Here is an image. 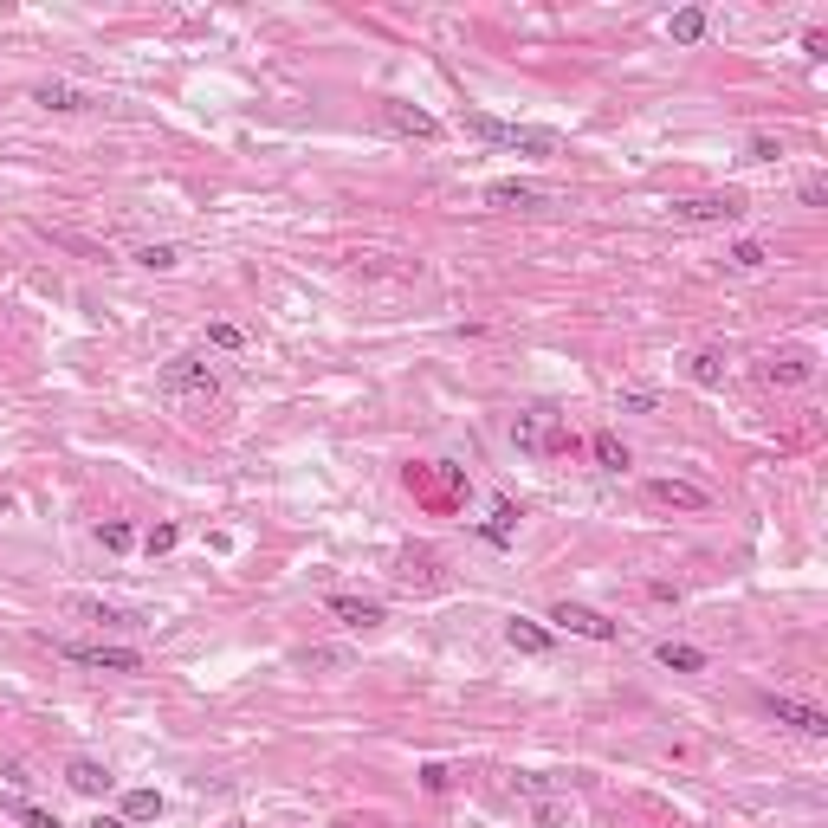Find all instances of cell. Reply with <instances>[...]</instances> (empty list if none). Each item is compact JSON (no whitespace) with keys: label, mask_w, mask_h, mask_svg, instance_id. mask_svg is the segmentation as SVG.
Returning <instances> with one entry per match:
<instances>
[{"label":"cell","mask_w":828,"mask_h":828,"mask_svg":"<svg viewBox=\"0 0 828 828\" xmlns=\"http://www.w3.org/2000/svg\"><path fill=\"white\" fill-rule=\"evenodd\" d=\"M466 136L492 149H512V156H557V130H537V123H499V117H466Z\"/></svg>","instance_id":"1"},{"label":"cell","mask_w":828,"mask_h":828,"mask_svg":"<svg viewBox=\"0 0 828 828\" xmlns=\"http://www.w3.org/2000/svg\"><path fill=\"white\" fill-rule=\"evenodd\" d=\"M751 207H744L738 188H712V195H686L673 201V220H686V227H731V220H744Z\"/></svg>","instance_id":"2"},{"label":"cell","mask_w":828,"mask_h":828,"mask_svg":"<svg viewBox=\"0 0 828 828\" xmlns=\"http://www.w3.org/2000/svg\"><path fill=\"white\" fill-rule=\"evenodd\" d=\"M162 395H169V402H214L220 382H214V369H207L201 356H175V363L162 369Z\"/></svg>","instance_id":"3"},{"label":"cell","mask_w":828,"mask_h":828,"mask_svg":"<svg viewBox=\"0 0 828 828\" xmlns=\"http://www.w3.org/2000/svg\"><path fill=\"white\" fill-rule=\"evenodd\" d=\"M512 440H518L524 453H570V434H563L557 408H524L518 421H512Z\"/></svg>","instance_id":"4"},{"label":"cell","mask_w":828,"mask_h":828,"mask_svg":"<svg viewBox=\"0 0 828 828\" xmlns=\"http://www.w3.org/2000/svg\"><path fill=\"white\" fill-rule=\"evenodd\" d=\"M59 654L78 660V667H98V673H143V654L117 647V641H59Z\"/></svg>","instance_id":"5"},{"label":"cell","mask_w":828,"mask_h":828,"mask_svg":"<svg viewBox=\"0 0 828 828\" xmlns=\"http://www.w3.org/2000/svg\"><path fill=\"white\" fill-rule=\"evenodd\" d=\"M382 130L414 136V143H440V117L421 104H402V98H382Z\"/></svg>","instance_id":"6"},{"label":"cell","mask_w":828,"mask_h":828,"mask_svg":"<svg viewBox=\"0 0 828 828\" xmlns=\"http://www.w3.org/2000/svg\"><path fill=\"white\" fill-rule=\"evenodd\" d=\"M764 712L777 725H790V731H803V738H828V712L816 706H803V699H783V693H764Z\"/></svg>","instance_id":"7"},{"label":"cell","mask_w":828,"mask_h":828,"mask_svg":"<svg viewBox=\"0 0 828 828\" xmlns=\"http://www.w3.org/2000/svg\"><path fill=\"white\" fill-rule=\"evenodd\" d=\"M550 621H557L563 634H583V641H615V621L596 615V609H583V602H557Z\"/></svg>","instance_id":"8"},{"label":"cell","mask_w":828,"mask_h":828,"mask_svg":"<svg viewBox=\"0 0 828 828\" xmlns=\"http://www.w3.org/2000/svg\"><path fill=\"white\" fill-rule=\"evenodd\" d=\"M647 499H654V505H673V512H706L712 492L706 486H686V479H654V486H647Z\"/></svg>","instance_id":"9"},{"label":"cell","mask_w":828,"mask_h":828,"mask_svg":"<svg viewBox=\"0 0 828 828\" xmlns=\"http://www.w3.org/2000/svg\"><path fill=\"white\" fill-rule=\"evenodd\" d=\"M324 609L337 615V621H350V628H382V621H389V609H382V602H369V596H330Z\"/></svg>","instance_id":"10"},{"label":"cell","mask_w":828,"mask_h":828,"mask_svg":"<svg viewBox=\"0 0 828 828\" xmlns=\"http://www.w3.org/2000/svg\"><path fill=\"white\" fill-rule=\"evenodd\" d=\"M72 615L98 621V628H149V615H136V609H110V602H91V596H72Z\"/></svg>","instance_id":"11"},{"label":"cell","mask_w":828,"mask_h":828,"mask_svg":"<svg viewBox=\"0 0 828 828\" xmlns=\"http://www.w3.org/2000/svg\"><path fill=\"white\" fill-rule=\"evenodd\" d=\"M33 104H46V110H91L98 98L78 91V85H65V78H46V85H33Z\"/></svg>","instance_id":"12"},{"label":"cell","mask_w":828,"mask_h":828,"mask_svg":"<svg viewBox=\"0 0 828 828\" xmlns=\"http://www.w3.org/2000/svg\"><path fill=\"white\" fill-rule=\"evenodd\" d=\"M550 201V188H537V182H492L486 188V207H544Z\"/></svg>","instance_id":"13"},{"label":"cell","mask_w":828,"mask_h":828,"mask_svg":"<svg viewBox=\"0 0 828 828\" xmlns=\"http://www.w3.org/2000/svg\"><path fill=\"white\" fill-rule=\"evenodd\" d=\"M65 783H72L78 796H104L110 790V770L98 764V757H72V764H65Z\"/></svg>","instance_id":"14"},{"label":"cell","mask_w":828,"mask_h":828,"mask_svg":"<svg viewBox=\"0 0 828 828\" xmlns=\"http://www.w3.org/2000/svg\"><path fill=\"white\" fill-rule=\"evenodd\" d=\"M505 641H512L518 654H550V628L544 621H524V615L505 621Z\"/></svg>","instance_id":"15"},{"label":"cell","mask_w":828,"mask_h":828,"mask_svg":"<svg viewBox=\"0 0 828 828\" xmlns=\"http://www.w3.org/2000/svg\"><path fill=\"white\" fill-rule=\"evenodd\" d=\"M654 660H660V667H673V673H706V654H699V647H686V641H660Z\"/></svg>","instance_id":"16"},{"label":"cell","mask_w":828,"mask_h":828,"mask_svg":"<svg viewBox=\"0 0 828 828\" xmlns=\"http://www.w3.org/2000/svg\"><path fill=\"white\" fill-rule=\"evenodd\" d=\"M589 453H596L602 473H628V447H621V434H609V427H602V434H589Z\"/></svg>","instance_id":"17"},{"label":"cell","mask_w":828,"mask_h":828,"mask_svg":"<svg viewBox=\"0 0 828 828\" xmlns=\"http://www.w3.org/2000/svg\"><path fill=\"white\" fill-rule=\"evenodd\" d=\"M725 266H731V272H764V266H770V246H764V240H738V246L725 253Z\"/></svg>","instance_id":"18"},{"label":"cell","mask_w":828,"mask_h":828,"mask_svg":"<svg viewBox=\"0 0 828 828\" xmlns=\"http://www.w3.org/2000/svg\"><path fill=\"white\" fill-rule=\"evenodd\" d=\"M667 33L680 39V46H693V39H706V7H680V13H673V20H667Z\"/></svg>","instance_id":"19"},{"label":"cell","mask_w":828,"mask_h":828,"mask_svg":"<svg viewBox=\"0 0 828 828\" xmlns=\"http://www.w3.org/2000/svg\"><path fill=\"white\" fill-rule=\"evenodd\" d=\"M512 524H518V512H512V505H492V518L479 524V537H486L492 550H505V544H512Z\"/></svg>","instance_id":"20"},{"label":"cell","mask_w":828,"mask_h":828,"mask_svg":"<svg viewBox=\"0 0 828 828\" xmlns=\"http://www.w3.org/2000/svg\"><path fill=\"white\" fill-rule=\"evenodd\" d=\"M162 816V796L156 790H130L123 796V822H156Z\"/></svg>","instance_id":"21"},{"label":"cell","mask_w":828,"mask_h":828,"mask_svg":"<svg viewBox=\"0 0 828 828\" xmlns=\"http://www.w3.org/2000/svg\"><path fill=\"white\" fill-rule=\"evenodd\" d=\"M693 382H699V389H719V382H725V356L719 350H699L693 356Z\"/></svg>","instance_id":"22"},{"label":"cell","mask_w":828,"mask_h":828,"mask_svg":"<svg viewBox=\"0 0 828 828\" xmlns=\"http://www.w3.org/2000/svg\"><path fill=\"white\" fill-rule=\"evenodd\" d=\"M136 266H149V272H175V266H182V246H136Z\"/></svg>","instance_id":"23"},{"label":"cell","mask_w":828,"mask_h":828,"mask_svg":"<svg viewBox=\"0 0 828 828\" xmlns=\"http://www.w3.org/2000/svg\"><path fill=\"white\" fill-rule=\"evenodd\" d=\"M98 544L110 550V557H123V550H130V544H136V531H130V524H123V518H110V524H104V531H98Z\"/></svg>","instance_id":"24"},{"label":"cell","mask_w":828,"mask_h":828,"mask_svg":"<svg viewBox=\"0 0 828 828\" xmlns=\"http://www.w3.org/2000/svg\"><path fill=\"white\" fill-rule=\"evenodd\" d=\"M13 822H20V828H65L52 809H33V803H13Z\"/></svg>","instance_id":"25"},{"label":"cell","mask_w":828,"mask_h":828,"mask_svg":"<svg viewBox=\"0 0 828 828\" xmlns=\"http://www.w3.org/2000/svg\"><path fill=\"white\" fill-rule=\"evenodd\" d=\"M175 544H182V531H175V524H156V531L143 537V550H149V557H169Z\"/></svg>","instance_id":"26"},{"label":"cell","mask_w":828,"mask_h":828,"mask_svg":"<svg viewBox=\"0 0 828 828\" xmlns=\"http://www.w3.org/2000/svg\"><path fill=\"white\" fill-rule=\"evenodd\" d=\"M207 343H214V350H246V330L240 324H207Z\"/></svg>","instance_id":"27"},{"label":"cell","mask_w":828,"mask_h":828,"mask_svg":"<svg viewBox=\"0 0 828 828\" xmlns=\"http://www.w3.org/2000/svg\"><path fill=\"white\" fill-rule=\"evenodd\" d=\"M764 382H809V363L783 356V363H770V369H764Z\"/></svg>","instance_id":"28"},{"label":"cell","mask_w":828,"mask_h":828,"mask_svg":"<svg viewBox=\"0 0 828 828\" xmlns=\"http://www.w3.org/2000/svg\"><path fill=\"white\" fill-rule=\"evenodd\" d=\"M615 408H621V414H654L660 402H654L647 389H621V395H615Z\"/></svg>","instance_id":"29"},{"label":"cell","mask_w":828,"mask_h":828,"mask_svg":"<svg viewBox=\"0 0 828 828\" xmlns=\"http://www.w3.org/2000/svg\"><path fill=\"white\" fill-rule=\"evenodd\" d=\"M796 195H803V207H828V182H822V175H803Z\"/></svg>","instance_id":"30"},{"label":"cell","mask_w":828,"mask_h":828,"mask_svg":"<svg viewBox=\"0 0 828 828\" xmlns=\"http://www.w3.org/2000/svg\"><path fill=\"white\" fill-rule=\"evenodd\" d=\"M783 156V143H770V136H757V143H751V162H777Z\"/></svg>","instance_id":"31"},{"label":"cell","mask_w":828,"mask_h":828,"mask_svg":"<svg viewBox=\"0 0 828 828\" xmlns=\"http://www.w3.org/2000/svg\"><path fill=\"white\" fill-rule=\"evenodd\" d=\"M0 777H7V783H26V770H20V757H7V751H0Z\"/></svg>","instance_id":"32"},{"label":"cell","mask_w":828,"mask_h":828,"mask_svg":"<svg viewBox=\"0 0 828 828\" xmlns=\"http://www.w3.org/2000/svg\"><path fill=\"white\" fill-rule=\"evenodd\" d=\"M91 828H130V822H123V816H98V822H91Z\"/></svg>","instance_id":"33"},{"label":"cell","mask_w":828,"mask_h":828,"mask_svg":"<svg viewBox=\"0 0 828 828\" xmlns=\"http://www.w3.org/2000/svg\"><path fill=\"white\" fill-rule=\"evenodd\" d=\"M227 828H240V822H227Z\"/></svg>","instance_id":"34"}]
</instances>
